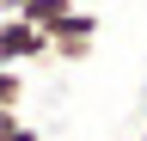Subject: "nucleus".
I'll return each mask as SVG.
<instances>
[{
  "label": "nucleus",
  "instance_id": "nucleus-2",
  "mask_svg": "<svg viewBox=\"0 0 147 141\" xmlns=\"http://www.w3.org/2000/svg\"><path fill=\"white\" fill-rule=\"evenodd\" d=\"M49 55V37L25 19H0V67H18V61H43Z\"/></svg>",
  "mask_w": 147,
  "mask_h": 141
},
{
  "label": "nucleus",
  "instance_id": "nucleus-4",
  "mask_svg": "<svg viewBox=\"0 0 147 141\" xmlns=\"http://www.w3.org/2000/svg\"><path fill=\"white\" fill-rule=\"evenodd\" d=\"M141 123H147V92H141Z\"/></svg>",
  "mask_w": 147,
  "mask_h": 141
},
{
  "label": "nucleus",
  "instance_id": "nucleus-3",
  "mask_svg": "<svg viewBox=\"0 0 147 141\" xmlns=\"http://www.w3.org/2000/svg\"><path fill=\"white\" fill-rule=\"evenodd\" d=\"M18 98H25V80H18V67H0V111H18Z\"/></svg>",
  "mask_w": 147,
  "mask_h": 141
},
{
  "label": "nucleus",
  "instance_id": "nucleus-6",
  "mask_svg": "<svg viewBox=\"0 0 147 141\" xmlns=\"http://www.w3.org/2000/svg\"><path fill=\"white\" fill-rule=\"evenodd\" d=\"M74 6H80V0H74Z\"/></svg>",
  "mask_w": 147,
  "mask_h": 141
},
{
  "label": "nucleus",
  "instance_id": "nucleus-1",
  "mask_svg": "<svg viewBox=\"0 0 147 141\" xmlns=\"http://www.w3.org/2000/svg\"><path fill=\"white\" fill-rule=\"evenodd\" d=\"M49 55H61V61H86L92 55V37H98V12H86V6H74L67 19H55L49 31Z\"/></svg>",
  "mask_w": 147,
  "mask_h": 141
},
{
  "label": "nucleus",
  "instance_id": "nucleus-5",
  "mask_svg": "<svg viewBox=\"0 0 147 141\" xmlns=\"http://www.w3.org/2000/svg\"><path fill=\"white\" fill-rule=\"evenodd\" d=\"M141 141H147V123H141Z\"/></svg>",
  "mask_w": 147,
  "mask_h": 141
}]
</instances>
